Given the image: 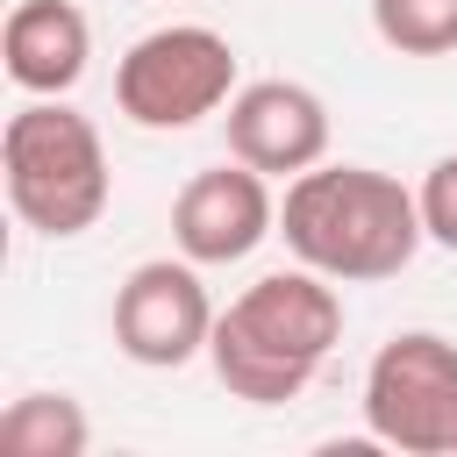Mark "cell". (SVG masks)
Wrapping results in <instances>:
<instances>
[{"label":"cell","mask_w":457,"mask_h":457,"mask_svg":"<svg viewBox=\"0 0 457 457\" xmlns=\"http://www.w3.org/2000/svg\"><path fill=\"white\" fill-rule=\"evenodd\" d=\"M278 236L307 271H321L336 286H378V278L407 271L414 250L428 243L421 200L393 171H371V164H314V171L286 179Z\"/></svg>","instance_id":"1"},{"label":"cell","mask_w":457,"mask_h":457,"mask_svg":"<svg viewBox=\"0 0 457 457\" xmlns=\"http://www.w3.org/2000/svg\"><path fill=\"white\" fill-rule=\"evenodd\" d=\"M343 343V293L321 271H264L214 314L207 364L250 407H286L314 386L328 350Z\"/></svg>","instance_id":"2"},{"label":"cell","mask_w":457,"mask_h":457,"mask_svg":"<svg viewBox=\"0 0 457 457\" xmlns=\"http://www.w3.org/2000/svg\"><path fill=\"white\" fill-rule=\"evenodd\" d=\"M0 179H7V207L21 214V228L57 236V243L86 236L107 214V193H114L100 129L64 100H29L21 114H7Z\"/></svg>","instance_id":"3"},{"label":"cell","mask_w":457,"mask_h":457,"mask_svg":"<svg viewBox=\"0 0 457 457\" xmlns=\"http://www.w3.org/2000/svg\"><path fill=\"white\" fill-rule=\"evenodd\" d=\"M228 100H236V43L207 21L150 29L114 64V107L136 129H157V136L193 129V121L221 114Z\"/></svg>","instance_id":"4"},{"label":"cell","mask_w":457,"mask_h":457,"mask_svg":"<svg viewBox=\"0 0 457 457\" xmlns=\"http://www.w3.org/2000/svg\"><path fill=\"white\" fill-rule=\"evenodd\" d=\"M364 428L407 457H457V343L400 328L364 364Z\"/></svg>","instance_id":"5"},{"label":"cell","mask_w":457,"mask_h":457,"mask_svg":"<svg viewBox=\"0 0 457 457\" xmlns=\"http://www.w3.org/2000/svg\"><path fill=\"white\" fill-rule=\"evenodd\" d=\"M114 343L143 371H179L214 343V300L193 257H150L114 286Z\"/></svg>","instance_id":"6"},{"label":"cell","mask_w":457,"mask_h":457,"mask_svg":"<svg viewBox=\"0 0 457 457\" xmlns=\"http://www.w3.org/2000/svg\"><path fill=\"white\" fill-rule=\"evenodd\" d=\"M264 236H278V200H271V179L250 171L243 157L214 164V171H193L171 200V243L200 271L207 264H243Z\"/></svg>","instance_id":"7"},{"label":"cell","mask_w":457,"mask_h":457,"mask_svg":"<svg viewBox=\"0 0 457 457\" xmlns=\"http://www.w3.org/2000/svg\"><path fill=\"white\" fill-rule=\"evenodd\" d=\"M228 157L264 179H300L328 157V100L300 79H250L228 100Z\"/></svg>","instance_id":"8"},{"label":"cell","mask_w":457,"mask_h":457,"mask_svg":"<svg viewBox=\"0 0 457 457\" xmlns=\"http://www.w3.org/2000/svg\"><path fill=\"white\" fill-rule=\"evenodd\" d=\"M0 57L29 100H64L93 64V29L71 0H14L0 29Z\"/></svg>","instance_id":"9"},{"label":"cell","mask_w":457,"mask_h":457,"mask_svg":"<svg viewBox=\"0 0 457 457\" xmlns=\"http://www.w3.org/2000/svg\"><path fill=\"white\" fill-rule=\"evenodd\" d=\"M93 421L71 393H21L0 414V450L7 457H86Z\"/></svg>","instance_id":"10"},{"label":"cell","mask_w":457,"mask_h":457,"mask_svg":"<svg viewBox=\"0 0 457 457\" xmlns=\"http://www.w3.org/2000/svg\"><path fill=\"white\" fill-rule=\"evenodd\" d=\"M371 29L400 57H450L457 50V0H371Z\"/></svg>","instance_id":"11"},{"label":"cell","mask_w":457,"mask_h":457,"mask_svg":"<svg viewBox=\"0 0 457 457\" xmlns=\"http://www.w3.org/2000/svg\"><path fill=\"white\" fill-rule=\"evenodd\" d=\"M414 200H421V228H428V243L457 250V150L428 164V179L414 186Z\"/></svg>","instance_id":"12"}]
</instances>
